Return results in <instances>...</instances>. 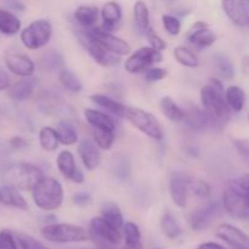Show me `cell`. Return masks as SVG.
<instances>
[{"label":"cell","instance_id":"cell-16","mask_svg":"<svg viewBox=\"0 0 249 249\" xmlns=\"http://www.w3.org/2000/svg\"><path fill=\"white\" fill-rule=\"evenodd\" d=\"M187 39L196 48L204 49L213 45L216 40V36L208 28L207 23H204V22H196L190 28L189 33H187Z\"/></svg>","mask_w":249,"mask_h":249},{"label":"cell","instance_id":"cell-41","mask_svg":"<svg viewBox=\"0 0 249 249\" xmlns=\"http://www.w3.org/2000/svg\"><path fill=\"white\" fill-rule=\"evenodd\" d=\"M17 238V242H18L19 248L21 249H49L46 246H44L43 243L39 242L38 240H36L32 236L27 235V233H15Z\"/></svg>","mask_w":249,"mask_h":249},{"label":"cell","instance_id":"cell-57","mask_svg":"<svg viewBox=\"0 0 249 249\" xmlns=\"http://www.w3.org/2000/svg\"><path fill=\"white\" fill-rule=\"evenodd\" d=\"M247 160H249V157H248V158H247Z\"/></svg>","mask_w":249,"mask_h":249},{"label":"cell","instance_id":"cell-7","mask_svg":"<svg viewBox=\"0 0 249 249\" xmlns=\"http://www.w3.org/2000/svg\"><path fill=\"white\" fill-rule=\"evenodd\" d=\"M78 39H79L80 44L84 46L85 50L91 56L92 60L102 67H111V66L119 63V61H121V56L107 50L99 40H96L92 36V34L89 31L79 32Z\"/></svg>","mask_w":249,"mask_h":249},{"label":"cell","instance_id":"cell-46","mask_svg":"<svg viewBox=\"0 0 249 249\" xmlns=\"http://www.w3.org/2000/svg\"><path fill=\"white\" fill-rule=\"evenodd\" d=\"M190 189H191L192 191H194V194L196 195L197 197H199V198H207V197H209V195H211V186L204 181L191 182Z\"/></svg>","mask_w":249,"mask_h":249},{"label":"cell","instance_id":"cell-4","mask_svg":"<svg viewBox=\"0 0 249 249\" xmlns=\"http://www.w3.org/2000/svg\"><path fill=\"white\" fill-rule=\"evenodd\" d=\"M9 184L22 191H32L36 182L43 178V173L36 165L29 163H17L11 165L6 172Z\"/></svg>","mask_w":249,"mask_h":249},{"label":"cell","instance_id":"cell-52","mask_svg":"<svg viewBox=\"0 0 249 249\" xmlns=\"http://www.w3.org/2000/svg\"><path fill=\"white\" fill-rule=\"evenodd\" d=\"M10 145L14 148H22L27 146V141L23 138H21V136H15V138L10 140Z\"/></svg>","mask_w":249,"mask_h":249},{"label":"cell","instance_id":"cell-39","mask_svg":"<svg viewBox=\"0 0 249 249\" xmlns=\"http://www.w3.org/2000/svg\"><path fill=\"white\" fill-rule=\"evenodd\" d=\"M116 139V131L108 129H94V140L101 150H109Z\"/></svg>","mask_w":249,"mask_h":249},{"label":"cell","instance_id":"cell-55","mask_svg":"<svg viewBox=\"0 0 249 249\" xmlns=\"http://www.w3.org/2000/svg\"><path fill=\"white\" fill-rule=\"evenodd\" d=\"M241 67H242L243 74L247 78H249V55L245 56V57L242 58V66H241Z\"/></svg>","mask_w":249,"mask_h":249},{"label":"cell","instance_id":"cell-8","mask_svg":"<svg viewBox=\"0 0 249 249\" xmlns=\"http://www.w3.org/2000/svg\"><path fill=\"white\" fill-rule=\"evenodd\" d=\"M125 118L133 124L135 128L142 131L148 138L155 139V140H162L163 130L160 122L157 121L153 114L150 112L143 111L141 108H134V107H128L126 108Z\"/></svg>","mask_w":249,"mask_h":249},{"label":"cell","instance_id":"cell-31","mask_svg":"<svg viewBox=\"0 0 249 249\" xmlns=\"http://www.w3.org/2000/svg\"><path fill=\"white\" fill-rule=\"evenodd\" d=\"M160 229H162V232L164 233L165 237H168L169 240H177L182 233L181 228H180L177 219L168 212L163 214L162 218H160Z\"/></svg>","mask_w":249,"mask_h":249},{"label":"cell","instance_id":"cell-15","mask_svg":"<svg viewBox=\"0 0 249 249\" xmlns=\"http://www.w3.org/2000/svg\"><path fill=\"white\" fill-rule=\"evenodd\" d=\"M89 32L92 34V36L96 40H99L111 53L119 56L128 55L130 53V46H129V44L125 40H123V39L113 36L111 32H107L102 28H91Z\"/></svg>","mask_w":249,"mask_h":249},{"label":"cell","instance_id":"cell-33","mask_svg":"<svg viewBox=\"0 0 249 249\" xmlns=\"http://www.w3.org/2000/svg\"><path fill=\"white\" fill-rule=\"evenodd\" d=\"M126 249H141V231L133 221H126L123 226Z\"/></svg>","mask_w":249,"mask_h":249},{"label":"cell","instance_id":"cell-14","mask_svg":"<svg viewBox=\"0 0 249 249\" xmlns=\"http://www.w3.org/2000/svg\"><path fill=\"white\" fill-rule=\"evenodd\" d=\"M215 236L233 249H249V236L230 224H221L216 228Z\"/></svg>","mask_w":249,"mask_h":249},{"label":"cell","instance_id":"cell-21","mask_svg":"<svg viewBox=\"0 0 249 249\" xmlns=\"http://www.w3.org/2000/svg\"><path fill=\"white\" fill-rule=\"evenodd\" d=\"M90 100H91L94 104H96L97 106L104 108L106 112H108V113L113 114V116L116 117H119V118H125L126 108H128V107L122 105L121 102L116 101V100L101 94L91 95V96H90Z\"/></svg>","mask_w":249,"mask_h":249},{"label":"cell","instance_id":"cell-56","mask_svg":"<svg viewBox=\"0 0 249 249\" xmlns=\"http://www.w3.org/2000/svg\"><path fill=\"white\" fill-rule=\"evenodd\" d=\"M97 249H116V248H101V247H100V248H97Z\"/></svg>","mask_w":249,"mask_h":249},{"label":"cell","instance_id":"cell-44","mask_svg":"<svg viewBox=\"0 0 249 249\" xmlns=\"http://www.w3.org/2000/svg\"><path fill=\"white\" fill-rule=\"evenodd\" d=\"M162 22L165 31L170 36H178L180 33V31H181V23H180V21L177 17L172 16V15H163Z\"/></svg>","mask_w":249,"mask_h":249},{"label":"cell","instance_id":"cell-54","mask_svg":"<svg viewBox=\"0 0 249 249\" xmlns=\"http://www.w3.org/2000/svg\"><path fill=\"white\" fill-rule=\"evenodd\" d=\"M71 180H72L73 182H75V184H83V182H84V174H83L79 169H77Z\"/></svg>","mask_w":249,"mask_h":249},{"label":"cell","instance_id":"cell-2","mask_svg":"<svg viewBox=\"0 0 249 249\" xmlns=\"http://www.w3.org/2000/svg\"><path fill=\"white\" fill-rule=\"evenodd\" d=\"M32 197L41 211L53 212L61 207L65 197L62 185L51 177H43L32 190Z\"/></svg>","mask_w":249,"mask_h":249},{"label":"cell","instance_id":"cell-45","mask_svg":"<svg viewBox=\"0 0 249 249\" xmlns=\"http://www.w3.org/2000/svg\"><path fill=\"white\" fill-rule=\"evenodd\" d=\"M145 34H146V36H147V40H148V43H150L151 48L156 49L157 51H163L165 48H167V44H165V41L163 40V39L160 38L158 34H156L153 29L150 28Z\"/></svg>","mask_w":249,"mask_h":249},{"label":"cell","instance_id":"cell-32","mask_svg":"<svg viewBox=\"0 0 249 249\" xmlns=\"http://www.w3.org/2000/svg\"><path fill=\"white\" fill-rule=\"evenodd\" d=\"M226 102L233 112H241L246 104V94L240 87L232 85L225 92Z\"/></svg>","mask_w":249,"mask_h":249},{"label":"cell","instance_id":"cell-18","mask_svg":"<svg viewBox=\"0 0 249 249\" xmlns=\"http://www.w3.org/2000/svg\"><path fill=\"white\" fill-rule=\"evenodd\" d=\"M78 153L84 167L90 172L95 170L100 165L101 153H100V147L95 141L87 140V139L80 141L78 145Z\"/></svg>","mask_w":249,"mask_h":249},{"label":"cell","instance_id":"cell-3","mask_svg":"<svg viewBox=\"0 0 249 249\" xmlns=\"http://www.w3.org/2000/svg\"><path fill=\"white\" fill-rule=\"evenodd\" d=\"M41 236L53 243H78L90 238L89 231L72 224H50L41 229Z\"/></svg>","mask_w":249,"mask_h":249},{"label":"cell","instance_id":"cell-12","mask_svg":"<svg viewBox=\"0 0 249 249\" xmlns=\"http://www.w3.org/2000/svg\"><path fill=\"white\" fill-rule=\"evenodd\" d=\"M221 6L233 24L242 28H248L249 0H221Z\"/></svg>","mask_w":249,"mask_h":249},{"label":"cell","instance_id":"cell-35","mask_svg":"<svg viewBox=\"0 0 249 249\" xmlns=\"http://www.w3.org/2000/svg\"><path fill=\"white\" fill-rule=\"evenodd\" d=\"M57 134L62 145H74L78 141V133L75 126L67 121H61L57 125Z\"/></svg>","mask_w":249,"mask_h":249},{"label":"cell","instance_id":"cell-19","mask_svg":"<svg viewBox=\"0 0 249 249\" xmlns=\"http://www.w3.org/2000/svg\"><path fill=\"white\" fill-rule=\"evenodd\" d=\"M0 203L6 207L22 209H28V203L26 198L22 196L19 190L11 184H5L0 186Z\"/></svg>","mask_w":249,"mask_h":249},{"label":"cell","instance_id":"cell-47","mask_svg":"<svg viewBox=\"0 0 249 249\" xmlns=\"http://www.w3.org/2000/svg\"><path fill=\"white\" fill-rule=\"evenodd\" d=\"M167 77V71L160 67H150L145 71V78L147 82H158Z\"/></svg>","mask_w":249,"mask_h":249},{"label":"cell","instance_id":"cell-50","mask_svg":"<svg viewBox=\"0 0 249 249\" xmlns=\"http://www.w3.org/2000/svg\"><path fill=\"white\" fill-rule=\"evenodd\" d=\"M235 182L237 184V186L240 187L241 191H242L243 195L246 196V199H247L248 207H249V174L243 175V177L240 178V179L235 180Z\"/></svg>","mask_w":249,"mask_h":249},{"label":"cell","instance_id":"cell-53","mask_svg":"<svg viewBox=\"0 0 249 249\" xmlns=\"http://www.w3.org/2000/svg\"><path fill=\"white\" fill-rule=\"evenodd\" d=\"M197 249H226V248L223 247L221 245H219V243L206 242V243H202V245H199Z\"/></svg>","mask_w":249,"mask_h":249},{"label":"cell","instance_id":"cell-29","mask_svg":"<svg viewBox=\"0 0 249 249\" xmlns=\"http://www.w3.org/2000/svg\"><path fill=\"white\" fill-rule=\"evenodd\" d=\"M134 21L141 33H146L150 27V11L143 1H136L134 5Z\"/></svg>","mask_w":249,"mask_h":249},{"label":"cell","instance_id":"cell-27","mask_svg":"<svg viewBox=\"0 0 249 249\" xmlns=\"http://www.w3.org/2000/svg\"><path fill=\"white\" fill-rule=\"evenodd\" d=\"M39 142L40 146L48 152H53V151L57 150L58 145H60V138H58L57 130L50 126H44L39 131Z\"/></svg>","mask_w":249,"mask_h":249},{"label":"cell","instance_id":"cell-37","mask_svg":"<svg viewBox=\"0 0 249 249\" xmlns=\"http://www.w3.org/2000/svg\"><path fill=\"white\" fill-rule=\"evenodd\" d=\"M60 83L63 85L65 89H67L71 92H79L83 89V83L80 82L79 78L77 77L75 73H73L70 70H62L58 74Z\"/></svg>","mask_w":249,"mask_h":249},{"label":"cell","instance_id":"cell-1","mask_svg":"<svg viewBox=\"0 0 249 249\" xmlns=\"http://www.w3.org/2000/svg\"><path fill=\"white\" fill-rule=\"evenodd\" d=\"M201 102L209 118L225 121L230 114V107L226 102L224 87L216 78H211L208 84L201 89Z\"/></svg>","mask_w":249,"mask_h":249},{"label":"cell","instance_id":"cell-49","mask_svg":"<svg viewBox=\"0 0 249 249\" xmlns=\"http://www.w3.org/2000/svg\"><path fill=\"white\" fill-rule=\"evenodd\" d=\"M233 145L237 148L238 152L247 160L249 157V140H247V139H237V140H233Z\"/></svg>","mask_w":249,"mask_h":249},{"label":"cell","instance_id":"cell-34","mask_svg":"<svg viewBox=\"0 0 249 249\" xmlns=\"http://www.w3.org/2000/svg\"><path fill=\"white\" fill-rule=\"evenodd\" d=\"M102 218H104L107 223L113 225L114 228L119 229V230L124 226L123 214H122L119 207L117 206V204L112 203V202L104 204V207H102Z\"/></svg>","mask_w":249,"mask_h":249},{"label":"cell","instance_id":"cell-6","mask_svg":"<svg viewBox=\"0 0 249 249\" xmlns=\"http://www.w3.org/2000/svg\"><path fill=\"white\" fill-rule=\"evenodd\" d=\"M53 27L48 19H36L21 32V41L29 50H36L50 41Z\"/></svg>","mask_w":249,"mask_h":249},{"label":"cell","instance_id":"cell-10","mask_svg":"<svg viewBox=\"0 0 249 249\" xmlns=\"http://www.w3.org/2000/svg\"><path fill=\"white\" fill-rule=\"evenodd\" d=\"M162 60L163 56L160 51H157L151 46H146V48L143 46L129 56L124 67L129 73L135 74V73L145 72L153 63H158Z\"/></svg>","mask_w":249,"mask_h":249},{"label":"cell","instance_id":"cell-9","mask_svg":"<svg viewBox=\"0 0 249 249\" xmlns=\"http://www.w3.org/2000/svg\"><path fill=\"white\" fill-rule=\"evenodd\" d=\"M223 206L225 212H228L235 219H248L249 207L246 196L241 191L235 181L231 182L223 195Z\"/></svg>","mask_w":249,"mask_h":249},{"label":"cell","instance_id":"cell-13","mask_svg":"<svg viewBox=\"0 0 249 249\" xmlns=\"http://www.w3.org/2000/svg\"><path fill=\"white\" fill-rule=\"evenodd\" d=\"M190 185H191V180L184 173L175 172L170 177V197H172V201L174 202L175 206L179 207V208H186Z\"/></svg>","mask_w":249,"mask_h":249},{"label":"cell","instance_id":"cell-30","mask_svg":"<svg viewBox=\"0 0 249 249\" xmlns=\"http://www.w3.org/2000/svg\"><path fill=\"white\" fill-rule=\"evenodd\" d=\"M56 162H57V168L58 170H60L61 174H62L66 179H72L73 174H74L75 170L78 169V168L75 167V160L72 152H71V151H62V152L57 156Z\"/></svg>","mask_w":249,"mask_h":249},{"label":"cell","instance_id":"cell-43","mask_svg":"<svg viewBox=\"0 0 249 249\" xmlns=\"http://www.w3.org/2000/svg\"><path fill=\"white\" fill-rule=\"evenodd\" d=\"M0 249H21L16 235L10 230L0 231Z\"/></svg>","mask_w":249,"mask_h":249},{"label":"cell","instance_id":"cell-48","mask_svg":"<svg viewBox=\"0 0 249 249\" xmlns=\"http://www.w3.org/2000/svg\"><path fill=\"white\" fill-rule=\"evenodd\" d=\"M91 196H90L88 192H78L73 196V203L77 207H80V208H84V207H88L91 204Z\"/></svg>","mask_w":249,"mask_h":249},{"label":"cell","instance_id":"cell-11","mask_svg":"<svg viewBox=\"0 0 249 249\" xmlns=\"http://www.w3.org/2000/svg\"><path fill=\"white\" fill-rule=\"evenodd\" d=\"M224 206L219 202H209L206 206L201 207L199 209L195 211L190 216V225L192 230L202 231L206 230L211 226L214 220L219 218L223 214Z\"/></svg>","mask_w":249,"mask_h":249},{"label":"cell","instance_id":"cell-26","mask_svg":"<svg viewBox=\"0 0 249 249\" xmlns=\"http://www.w3.org/2000/svg\"><path fill=\"white\" fill-rule=\"evenodd\" d=\"M21 29V21L12 12L0 9V32L6 36H15Z\"/></svg>","mask_w":249,"mask_h":249},{"label":"cell","instance_id":"cell-40","mask_svg":"<svg viewBox=\"0 0 249 249\" xmlns=\"http://www.w3.org/2000/svg\"><path fill=\"white\" fill-rule=\"evenodd\" d=\"M41 63L45 68L48 70H57V68L63 67L65 65V60L61 56L60 53L55 50H50L48 53H45V55L43 56V60H41Z\"/></svg>","mask_w":249,"mask_h":249},{"label":"cell","instance_id":"cell-24","mask_svg":"<svg viewBox=\"0 0 249 249\" xmlns=\"http://www.w3.org/2000/svg\"><path fill=\"white\" fill-rule=\"evenodd\" d=\"M85 119L94 129H108L116 131V123L113 119L106 113L96 111V109L88 108L84 111Z\"/></svg>","mask_w":249,"mask_h":249},{"label":"cell","instance_id":"cell-51","mask_svg":"<svg viewBox=\"0 0 249 249\" xmlns=\"http://www.w3.org/2000/svg\"><path fill=\"white\" fill-rule=\"evenodd\" d=\"M11 87V80H10L9 74L0 67V91L7 90Z\"/></svg>","mask_w":249,"mask_h":249},{"label":"cell","instance_id":"cell-20","mask_svg":"<svg viewBox=\"0 0 249 249\" xmlns=\"http://www.w3.org/2000/svg\"><path fill=\"white\" fill-rule=\"evenodd\" d=\"M122 16V7L118 2L108 1L104 5L101 10L102 17V29L107 32H113L117 28V26L121 22Z\"/></svg>","mask_w":249,"mask_h":249},{"label":"cell","instance_id":"cell-5","mask_svg":"<svg viewBox=\"0 0 249 249\" xmlns=\"http://www.w3.org/2000/svg\"><path fill=\"white\" fill-rule=\"evenodd\" d=\"M90 238L101 248H113L122 242L119 229L107 223L102 216L92 218L89 225Z\"/></svg>","mask_w":249,"mask_h":249},{"label":"cell","instance_id":"cell-25","mask_svg":"<svg viewBox=\"0 0 249 249\" xmlns=\"http://www.w3.org/2000/svg\"><path fill=\"white\" fill-rule=\"evenodd\" d=\"M74 18L82 27H85L87 29L92 28L99 19V10L95 6L82 5L75 10Z\"/></svg>","mask_w":249,"mask_h":249},{"label":"cell","instance_id":"cell-22","mask_svg":"<svg viewBox=\"0 0 249 249\" xmlns=\"http://www.w3.org/2000/svg\"><path fill=\"white\" fill-rule=\"evenodd\" d=\"M34 87H36V80L32 79V77H26L12 84L7 89L9 90L7 94L11 99L16 100V101H24L32 96Z\"/></svg>","mask_w":249,"mask_h":249},{"label":"cell","instance_id":"cell-28","mask_svg":"<svg viewBox=\"0 0 249 249\" xmlns=\"http://www.w3.org/2000/svg\"><path fill=\"white\" fill-rule=\"evenodd\" d=\"M160 109H162L163 114H164L169 121L177 122V123L184 121L185 112L178 106L177 102H175L172 97H162V100H160Z\"/></svg>","mask_w":249,"mask_h":249},{"label":"cell","instance_id":"cell-36","mask_svg":"<svg viewBox=\"0 0 249 249\" xmlns=\"http://www.w3.org/2000/svg\"><path fill=\"white\" fill-rule=\"evenodd\" d=\"M214 67H215L216 72L225 79H231L235 74V68H233V63L231 62L230 58L228 56L223 55V53H215L212 58Z\"/></svg>","mask_w":249,"mask_h":249},{"label":"cell","instance_id":"cell-38","mask_svg":"<svg viewBox=\"0 0 249 249\" xmlns=\"http://www.w3.org/2000/svg\"><path fill=\"white\" fill-rule=\"evenodd\" d=\"M174 56L178 62L181 63L185 67L195 68L199 65L198 57L185 46H177L174 49Z\"/></svg>","mask_w":249,"mask_h":249},{"label":"cell","instance_id":"cell-23","mask_svg":"<svg viewBox=\"0 0 249 249\" xmlns=\"http://www.w3.org/2000/svg\"><path fill=\"white\" fill-rule=\"evenodd\" d=\"M184 112V122L186 123L187 126H190L194 130H202L209 124V119L211 118H209V116L204 109L202 111L198 107L191 106L185 109Z\"/></svg>","mask_w":249,"mask_h":249},{"label":"cell","instance_id":"cell-42","mask_svg":"<svg viewBox=\"0 0 249 249\" xmlns=\"http://www.w3.org/2000/svg\"><path fill=\"white\" fill-rule=\"evenodd\" d=\"M114 175L119 181H126L130 177V163L124 157H118L114 163Z\"/></svg>","mask_w":249,"mask_h":249},{"label":"cell","instance_id":"cell-17","mask_svg":"<svg viewBox=\"0 0 249 249\" xmlns=\"http://www.w3.org/2000/svg\"><path fill=\"white\" fill-rule=\"evenodd\" d=\"M5 63L10 72L23 78L32 77L36 71V65L33 61L28 56L22 55V53H9L5 57Z\"/></svg>","mask_w":249,"mask_h":249}]
</instances>
